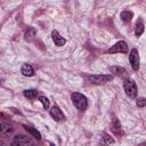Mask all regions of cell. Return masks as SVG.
Segmentation results:
<instances>
[{
  "label": "cell",
  "mask_w": 146,
  "mask_h": 146,
  "mask_svg": "<svg viewBox=\"0 0 146 146\" xmlns=\"http://www.w3.org/2000/svg\"><path fill=\"white\" fill-rule=\"evenodd\" d=\"M113 79L111 74H94L89 76V81L94 84H103L106 82H110Z\"/></svg>",
  "instance_id": "3"
},
{
  "label": "cell",
  "mask_w": 146,
  "mask_h": 146,
  "mask_svg": "<svg viewBox=\"0 0 146 146\" xmlns=\"http://www.w3.org/2000/svg\"><path fill=\"white\" fill-rule=\"evenodd\" d=\"M24 96L26 97V98H29V99H34V98H36V96H38V91L36 90H34V89H26V90H24Z\"/></svg>",
  "instance_id": "11"
},
{
  "label": "cell",
  "mask_w": 146,
  "mask_h": 146,
  "mask_svg": "<svg viewBox=\"0 0 146 146\" xmlns=\"http://www.w3.org/2000/svg\"><path fill=\"white\" fill-rule=\"evenodd\" d=\"M11 146H24V144H22V143H18V141H14V143L11 144Z\"/></svg>",
  "instance_id": "20"
},
{
  "label": "cell",
  "mask_w": 146,
  "mask_h": 146,
  "mask_svg": "<svg viewBox=\"0 0 146 146\" xmlns=\"http://www.w3.org/2000/svg\"><path fill=\"white\" fill-rule=\"evenodd\" d=\"M110 54H115V52H128V46L124 41H119L114 46H112L108 49Z\"/></svg>",
  "instance_id": "5"
},
{
  "label": "cell",
  "mask_w": 146,
  "mask_h": 146,
  "mask_svg": "<svg viewBox=\"0 0 146 146\" xmlns=\"http://www.w3.org/2000/svg\"><path fill=\"white\" fill-rule=\"evenodd\" d=\"M113 143H114V139H113L111 136H108L107 133H104L102 144H103V145H108V144H113Z\"/></svg>",
  "instance_id": "17"
},
{
  "label": "cell",
  "mask_w": 146,
  "mask_h": 146,
  "mask_svg": "<svg viewBox=\"0 0 146 146\" xmlns=\"http://www.w3.org/2000/svg\"><path fill=\"white\" fill-rule=\"evenodd\" d=\"M143 32H144V24H143V22H141V21H138V22L136 23L135 33H136V35H137V36H140V35L143 34Z\"/></svg>",
  "instance_id": "14"
},
{
  "label": "cell",
  "mask_w": 146,
  "mask_h": 146,
  "mask_svg": "<svg viewBox=\"0 0 146 146\" xmlns=\"http://www.w3.org/2000/svg\"><path fill=\"white\" fill-rule=\"evenodd\" d=\"M50 115H51V117H52L54 120H56V121H64V120H65L64 113H63V112L60 111V108L57 107V106L51 107V110H50Z\"/></svg>",
  "instance_id": "6"
},
{
  "label": "cell",
  "mask_w": 146,
  "mask_h": 146,
  "mask_svg": "<svg viewBox=\"0 0 146 146\" xmlns=\"http://www.w3.org/2000/svg\"><path fill=\"white\" fill-rule=\"evenodd\" d=\"M132 16H133L132 13H131V11H128V10L122 11L121 15H120V17H121V19H122L123 22H130L131 18H132Z\"/></svg>",
  "instance_id": "13"
},
{
  "label": "cell",
  "mask_w": 146,
  "mask_h": 146,
  "mask_svg": "<svg viewBox=\"0 0 146 146\" xmlns=\"http://www.w3.org/2000/svg\"><path fill=\"white\" fill-rule=\"evenodd\" d=\"M112 71H113L115 74H117V75H120V76H123V78H125V76L128 75L127 71H125L124 68H122V67H112Z\"/></svg>",
  "instance_id": "15"
},
{
  "label": "cell",
  "mask_w": 146,
  "mask_h": 146,
  "mask_svg": "<svg viewBox=\"0 0 146 146\" xmlns=\"http://www.w3.org/2000/svg\"><path fill=\"white\" fill-rule=\"evenodd\" d=\"M24 128H25V130L30 133V135H32L35 139H40L41 138V135H40V132L35 129V128H33V127H30V125H24Z\"/></svg>",
  "instance_id": "9"
},
{
  "label": "cell",
  "mask_w": 146,
  "mask_h": 146,
  "mask_svg": "<svg viewBox=\"0 0 146 146\" xmlns=\"http://www.w3.org/2000/svg\"><path fill=\"white\" fill-rule=\"evenodd\" d=\"M129 60H130L132 70L138 71L139 70V54H138V50L136 48L131 49V51L129 54Z\"/></svg>",
  "instance_id": "4"
},
{
  "label": "cell",
  "mask_w": 146,
  "mask_h": 146,
  "mask_svg": "<svg viewBox=\"0 0 146 146\" xmlns=\"http://www.w3.org/2000/svg\"><path fill=\"white\" fill-rule=\"evenodd\" d=\"M123 87H124V91L125 94L131 97V98H135L137 96V92H138V89H137V86H136V82L131 79H124V82H123Z\"/></svg>",
  "instance_id": "2"
},
{
  "label": "cell",
  "mask_w": 146,
  "mask_h": 146,
  "mask_svg": "<svg viewBox=\"0 0 146 146\" xmlns=\"http://www.w3.org/2000/svg\"><path fill=\"white\" fill-rule=\"evenodd\" d=\"M112 130L116 135L121 133V124L116 117H113V120H112Z\"/></svg>",
  "instance_id": "10"
},
{
  "label": "cell",
  "mask_w": 146,
  "mask_h": 146,
  "mask_svg": "<svg viewBox=\"0 0 146 146\" xmlns=\"http://www.w3.org/2000/svg\"><path fill=\"white\" fill-rule=\"evenodd\" d=\"M137 106L138 107H145L146 106V98H144V97H139V98H137Z\"/></svg>",
  "instance_id": "19"
},
{
  "label": "cell",
  "mask_w": 146,
  "mask_h": 146,
  "mask_svg": "<svg viewBox=\"0 0 146 146\" xmlns=\"http://www.w3.org/2000/svg\"><path fill=\"white\" fill-rule=\"evenodd\" d=\"M50 146H55V144H52V143H50Z\"/></svg>",
  "instance_id": "21"
},
{
  "label": "cell",
  "mask_w": 146,
  "mask_h": 146,
  "mask_svg": "<svg viewBox=\"0 0 146 146\" xmlns=\"http://www.w3.org/2000/svg\"><path fill=\"white\" fill-rule=\"evenodd\" d=\"M0 130H1L2 133L9 135V133L13 131V127H11L9 123H1V124H0Z\"/></svg>",
  "instance_id": "12"
},
{
  "label": "cell",
  "mask_w": 146,
  "mask_h": 146,
  "mask_svg": "<svg viewBox=\"0 0 146 146\" xmlns=\"http://www.w3.org/2000/svg\"><path fill=\"white\" fill-rule=\"evenodd\" d=\"M71 99L74 104V106L79 110V111H86L87 106H88V100L87 97L80 92H73L71 96Z\"/></svg>",
  "instance_id": "1"
},
{
  "label": "cell",
  "mask_w": 146,
  "mask_h": 146,
  "mask_svg": "<svg viewBox=\"0 0 146 146\" xmlns=\"http://www.w3.org/2000/svg\"><path fill=\"white\" fill-rule=\"evenodd\" d=\"M15 141H18V143H22V144H29L30 143V139L26 136L17 135V136H15Z\"/></svg>",
  "instance_id": "16"
},
{
  "label": "cell",
  "mask_w": 146,
  "mask_h": 146,
  "mask_svg": "<svg viewBox=\"0 0 146 146\" xmlns=\"http://www.w3.org/2000/svg\"><path fill=\"white\" fill-rule=\"evenodd\" d=\"M51 38H52L54 43H55L56 46H58V47H62V46H64V44L66 43V40H65L56 30H54V31L51 32Z\"/></svg>",
  "instance_id": "7"
},
{
  "label": "cell",
  "mask_w": 146,
  "mask_h": 146,
  "mask_svg": "<svg viewBox=\"0 0 146 146\" xmlns=\"http://www.w3.org/2000/svg\"><path fill=\"white\" fill-rule=\"evenodd\" d=\"M22 74L25 76H32L34 74V70L30 64H24L22 66Z\"/></svg>",
  "instance_id": "8"
},
{
  "label": "cell",
  "mask_w": 146,
  "mask_h": 146,
  "mask_svg": "<svg viewBox=\"0 0 146 146\" xmlns=\"http://www.w3.org/2000/svg\"><path fill=\"white\" fill-rule=\"evenodd\" d=\"M39 102L42 104V106H43L44 110H47V108L49 107V100H48L47 97H44V96H40V97H39Z\"/></svg>",
  "instance_id": "18"
}]
</instances>
